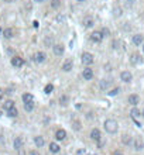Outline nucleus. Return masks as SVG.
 I'll return each instance as SVG.
<instances>
[{"label":"nucleus","instance_id":"nucleus-38","mask_svg":"<svg viewBox=\"0 0 144 155\" xmlns=\"http://www.w3.org/2000/svg\"><path fill=\"white\" fill-rule=\"evenodd\" d=\"M64 20H65V19H64L62 16H58V21H59V23H61V21H64Z\"/></svg>","mask_w":144,"mask_h":155},{"label":"nucleus","instance_id":"nucleus-13","mask_svg":"<svg viewBox=\"0 0 144 155\" xmlns=\"http://www.w3.org/2000/svg\"><path fill=\"white\" fill-rule=\"evenodd\" d=\"M72 68H74L72 61H71V59H67V61L64 62V65H62V71H64V72H71Z\"/></svg>","mask_w":144,"mask_h":155},{"label":"nucleus","instance_id":"nucleus-25","mask_svg":"<svg viewBox=\"0 0 144 155\" xmlns=\"http://www.w3.org/2000/svg\"><path fill=\"white\" fill-rule=\"evenodd\" d=\"M3 37H4V38H11V37H13V30H11V28H6V30L3 31Z\"/></svg>","mask_w":144,"mask_h":155},{"label":"nucleus","instance_id":"nucleus-46","mask_svg":"<svg viewBox=\"0 0 144 155\" xmlns=\"http://www.w3.org/2000/svg\"><path fill=\"white\" fill-rule=\"evenodd\" d=\"M0 34H1V28H0Z\"/></svg>","mask_w":144,"mask_h":155},{"label":"nucleus","instance_id":"nucleus-30","mask_svg":"<svg viewBox=\"0 0 144 155\" xmlns=\"http://www.w3.org/2000/svg\"><path fill=\"white\" fill-rule=\"evenodd\" d=\"M52 90H54V86H52L51 83H50V85H47V86H45V89H44V92L47 93V95H50Z\"/></svg>","mask_w":144,"mask_h":155},{"label":"nucleus","instance_id":"nucleus-35","mask_svg":"<svg viewBox=\"0 0 144 155\" xmlns=\"http://www.w3.org/2000/svg\"><path fill=\"white\" fill-rule=\"evenodd\" d=\"M119 45H120V41H117V40H114V41H113V48H114V49H117V48H119Z\"/></svg>","mask_w":144,"mask_h":155},{"label":"nucleus","instance_id":"nucleus-11","mask_svg":"<svg viewBox=\"0 0 144 155\" xmlns=\"http://www.w3.org/2000/svg\"><path fill=\"white\" fill-rule=\"evenodd\" d=\"M65 137H67V131H65V130H62V128L56 130L55 138L58 140V141H62V140H65Z\"/></svg>","mask_w":144,"mask_h":155},{"label":"nucleus","instance_id":"nucleus-39","mask_svg":"<svg viewBox=\"0 0 144 155\" xmlns=\"http://www.w3.org/2000/svg\"><path fill=\"white\" fill-rule=\"evenodd\" d=\"M133 1L134 0H127V4H129V6H132V4H133Z\"/></svg>","mask_w":144,"mask_h":155},{"label":"nucleus","instance_id":"nucleus-9","mask_svg":"<svg viewBox=\"0 0 144 155\" xmlns=\"http://www.w3.org/2000/svg\"><path fill=\"white\" fill-rule=\"evenodd\" d=\"M127 102H129L132 106H137L138 102H140V97H138V95H130V96L127 97Z\"/></svg>","mask_w":144,"mask_h":155},{"label":"nucleus","instance_id":"nucleus-40","mask_svg":"<svg viewBox=\"0 0 144 155\" xmlns=\"http://www.w3.org/2000/svg\"><path fill=\"white\" fill-rule=\"evenodd\" d=\"M34 1H37V3H43V1H45V0H34Z\"/></svg>","mask_w":144,"mask_h":155},{"label":"nucleus","instance_id":"nucleus-29","mask_svg":"<svg viewBox=\"0 0 144 155\" xmlns=\"http://www.w3.org/2000/svg\"><path fill=\"white\" fill-rule=\"evenodd\" d=\"M59 6H61V0H52L51 1V7L52 9H58Z\"/></svg>","mask_w":144,"mask_h":155},{"label":"nucleus","instance_id":"nucleus-10","mask_svg":"<svg viewBox=\"0 0 144 155\" xmlns=\"http://www.w3.org/2000/svg\"><path fill=\"white\" fill-rule=\"evenodd\" d=\"M45 58H47V56H45V54L40 51V52H37V54L34 55V61H35L37 64H43V62L45 61Z\"/></svg>","mask_w":144,"mask_h":155},{"label":"nucleus","instance_id":"nucleus-20","mask_svg":"<svg viewBox=\"0 0 144 155\" xmlns=\"http://www.w3.org/2000/svg\"><path fill=\"white\" fill-rule=\"evenodd\" d=\"M23 102L24 103H28V102H34V97L31 93H24L23 95Z\"/></svg>","mask_w":144,"mask_h":155},{"label":"nucleus","instance_id":"nucleus-19","mask_svg":"<svg viewBox=\"0 0 144 155\" xmlns=\"http://www.w3.org/2000/svg\"><path fill=\"white\" fill-rule=\"evenodd\" d=\"M21 145H23V140L20 137H16L14 138V150H20Z\"/></svg>","mask_w":144,"mask_h":155},{"label":"nucleus","instance_id":"nucleus-42","mask_svg":"<svg viewBox=\"0 0 144 155\" xmlns=\"http://www.w3.org/2000/svg\"><path fill=\"white\" fill-rule=\"evenodd\" d=\"M113 155H123V154H120V152H114Z\"/></svg>","mask_w":144,"mask_h":155},{"label":"nucleus","instance_id":"nucleus-41","mask_svg":"<svg viewBox=\"0 0 144 155\" xmlns=\"http://www.w3.org/2000/svg\"><path fill=\"white\" fill-rule=\"evenodd\" d=\"M4 1H6V3H11L13 0H4Z\"/></svg>","mask_w":144,"mask_h":155},{"label":"nucleus","instance_id":"nucleus-7","mask_svg":"<svg viewBox=\"0 0 144 155\" xmlns=\"http://www.w3.org/2000/svg\"><path fill=\"white\" fill-rule=\"evenodd\" d=\"M90 40L93 41V43H100L102 40H103V35L100 31H93V33L90 34Z\"/></svg>","mask_w":144,"mask_h":155},{"label":"nucleus","instance_id":"nucleus-6","mask_svg":"<svg viewBox=\"0 0 144 155\" xmlns=\"http://www.w3.org/2000/svg\"><path fill=\"white\" fill-rule=\"evenodd\" d=\"M120 79H122L123 82H126V83H130L132 79H133V75H132L129 71H124V72L120 73Z\"/></svg>","mask_w":144,"mask_h":155},{"label":"nucleus","instance_id":"nucleus-24","mask_svg":"<svg viewBox=\"0 0 144 155\" xmlns=\"http://www.w3.org/2000/svg\"><path fill=\"white\" fill-rule=\"evenodd\" d=\"M68 102H69V97H68L67 95H62V96H61V99H59V103H61V106H67Z\"/></svg>","mask_w":144,"mask_h":155},{"label":"nucleus","instance_id":"nucleus-3","mask_svg":"<svg viewBox=\"0 0 144 155\" xmlns=\"http://www.w3.org/2000/svg\"><path fill=\"white\" fill-rule=\"evenodd\" d=\"M11 65L13 67H16V68H21L23 65H24V59H23L21 56H13L11 58Z\"/></svg>","mask_w":144,"mask_h":155},{"label":"nucleus","instance_id":"nucleus-23","mask_svg":"<svg viewBox=\"0 0 144 155\" xmlns=\"http://www.w3.org/2000/svg\"><path fill=\"white\" fill-rule=\"evenodd\" d=\"M13 106H14V102H13V100H6V102H4V103H3V107H4V109H6V110H9V109H10V107H13Z\"/></svg>","mask_w":144,"mask_h":155},{"label":"nucleus","instance_id":"nucleus-43","mask_svg":"<svg viewBox=\"0 0 144 155\" xmlns=\"http://www.w3.org/2000/svg\"><path fill=\"white\" fill-rule=\"evenodd\" d=\"M141 114H143V117H144V110H143V111H141Z\"/></svg>","mask_w":144,"mask_h":155},{"label":"nucleus","instance_id":"nucleus-1","mask_svg":"<svg viewBox=\"0 0 144 155\" xmlns=\"http://www.w3.org/2000/svg\"><path fill=\"white\" fill-rule=\"evenodd\" d=\"M105 130L107 131L109 134H114L117 131V128H119V124L116 120H113V119H107L106 121H105Z\"/></svg>","mask_w":144,"mask_h":155},{"label":"nucleus","instance_id":"nucleus-4","mask_svg":"<svg viewBox=\"0 0 144 155\" xmlns=\"http://www.w3.org/2000/svg\"><path fill=\"white\" fill-rule=\"evenodd\" d=\"M64 45L62 44H56V45H52V52H54V55L56 56H61L64 54Z\"/></svg>","mask_w":144,"mask_h":155},{"label":"nucleus","instance_id":"nucleus-15","mask_svg":"<svg viewBox=\"0 0 144 155\" xmlns=\"http://www.w3.org/2000/svg\"><path fill=\"white\" fill-rule=\"evenodd\" d=\"M110 83H112V80H109V79H102V80L99 82L100 90H106V89L110 86Z\"/></svg>","mask_w":144,"mask_h":155},{"label":"nucleus","instance_id":"nucleus-44","mask_svg":"<svg viewBox=\"0 0 144 155\" xmlns=\"http://www.w3.org/2000/svg\"><path fill=\"white\" fill-rule=\"evenodd\" d=\"M143 52H144V45H143Z\"/></svg>","mask_w":144,"mask_h":155},{"label":"nucleus","instance_id":"nucleus-14","mask_svg":"<svg viewBox=\"0 0 144 155\" xmlns=\"http://www.w3.org/2000/svg\"><path fill=\"white\" fill-rule=\"evenodd\" d=\"M143 41H144L143 34H136V35H133V44L134 45H141Z\"/></svg>","mask_w":144,"mask_h":155},{"label":"nucleus","instance_id":"nucleus-31","mask_svg":"<svg viewBox=\"0 0 144 155\" xmlns=\"http://www.w3.org/2000/svg\"><path fill=\"white\" fill-rule=\"evenodd\" d=\"M120 92V88H114V89H112L110 92H109V96H116L117 93Z\"/></svg>","mask_w":144,"mask_h":155},{"label":"nucleus","instance_id":"nucleus-34","mask_svg":"<svg viewBox=\"0 0 144 155\" xmlns=\"http://www.w3.org/2000/svg\"><path fill=\"white\" fill-rule=\"evenodd\" d=\"M122 14V10H120V7H114V16L116 17H119Z\"/></svg>","mask_w":144,"mask_h":155},{"label":"nucleus","instance_id":"nucleus-27","mask_svg":"<svg viewBox=\"0 0 144 155\" xmlns=\"http://www.w3.org/2000/svg\"><path fill=\"white\" fill-rule=\"evenodd\" d=\"M24 109H25V111H33L34 110V103H33V102L24 103Z\"/></svg>","mask_w":144,"mask_h":155},{"label":"nucleus","instance_id":"nucleus-36","mask_svg":"<svg viewBox=\"0 0 144 155\" xmlns=\"http://www.w3.org/2000/svg\"><path fill=\"white\" fill-rule=\"evenodd\" d=\"M28 155H40V152H38V151H35V150H33V151H30V152H28Z\"/></svg>","mask_w":144,"mask_h":155},{"label":"nucleus","instance_id":"nucleus-45","mask_svg":"<svg viewBox=\"0 0 144 155\" xmlns=\"http://www.w3.org/2000/svg\"><path fill=\"white\" fill-rule=\"evenodd\" d=\"M78 1H83V0H78Z\"/></svg>","mask_w":144,"mask_h":155},{"label":"nucleus","instance_id":"nucleus-12","mask_svg":"<svg viewBox=\"0 0 144 155\" xmlns=\"http://www.w3.org/2000/svg\"><path fill=\"white\" fill-rule=\"evenodd\" d=\"M143 148H144V141L140 137H137V138L134 140V150L140 151V150H143Z\"/></svg>","mask_w":144,"mask_h":155},{"label":"nucleus","instance_id":"nucleus-37","mask_svg":"<svg viewBox=\"0 0 144 155\" xmlns=\"http://www.w3.org/2000/svg\"><path fill=\"white\" fill-rule=\"evenodd\" d=\"M3 96H4V90H3V89L0 88V99H1Z\"/></svg>","mask_w":144,"mask_h":155},{"label":"nucleus","instance_id":"nucleus-18","mask_svg":"<svg viewBox=\"0 0 144 155\" xmlns=\"http://www.w3.org/2000/svg\"><path fill=\"white\" fill-rule=\"evenodd\" d=\"M130 61H132V64H133V65H137V64H140V62H141V56L138 55V54H133Z\"/></svg>","mask_w":144,"mask_h":155},{"label":"nucleus","instance_id":"nucleus-32","mask_svg":"<svg viewBox=\"0 0 144 155\" xmlns=\"http://www.w3.org/2000/svg\"><path fill=\"white\" fill-rule=\"evenodd\" d=\"M100 33H102V35H103V37H107V35H110V31H109L107 28H102V31H100Z\"/></svg>","mask_w":144,"mask_h":155},{"label":"nucleus","instance_id":"nucleus-26","mask_svg":"<svg viewBox=\"0 0 144 155\" xmlns=\"http://www.w3.org/2000/svg\"><path fill=\"white\" fill-rule=\"evenodd\" d=\"M130 114H132V117H133V119H136V117H138L141 113H140V110H138V109L134 106L133 109H132V111H130Z\"/></svg>","mask_w":144,"mask_h":155},{"label":"nucleus","instance_id":"nucleus-21","mask_svg":"<svg viewBox=\"0 0 144 155\" xmlns=\"http://www.w3.org/2000/svg\"><path fill=\"white\" fill-rule=\"evenodd\" d=\"M50 151H51L52 154H56V152H59V145L55 144V143H51V144H50Z\"/></svg>","mask_w":144,"mask_h":155},{"label":"nucleus","instance_id":"nucleus-28","mask_svg":"<svg viewBox=\"0 0 144 155\" xmlns=\"http://www.w3.org/2000/svg\"><path fill=\"white\" fill-rule=\"evenodd\" d=\"M83 24H85V27H92V25H93V19H92V17H86Z\"/></svg>","mask_w":144,"mask_h":155},{"label":"nucleus","instance_id":"nucleus-8","mask_svg":"<svg viewBox=\"0 0 144 155\" xmlns=\"http://www.w3.org/2000/svg\"><path fill=\"white\" fill-rule=\"evenodd\" d=\"M90 138H92L93 141H100V138H102L100 130H98V128H93V130L90 131Z\"/></svg>","mask_w":144,"mask_h":155},{"label":"nucleus","instance_id":"nucleus-17","mask_svg":"<svg viewBox=\"0 0 144 155\" xmlns=\"http://www.w3.org/2000/svg\"><path fill=\"white\" fill-rule=\"evenodd\" d=\"M7 116H9V117H17V116H19V110L13 106V107H10V109L7 110Z\"/></svg>","mask_w":144,"mask_h":155},{"label":"nucleus","instance_id":"nucleus-22","mask_svg":"<svg viewBox=\"0 0 144 155\" xmlns=\"http://www.w3.org/2000/svg\"><path fill=\"white\" fill-rule=\"evenodd\" d=\"M122 143L123 144H126V145L132 144V137H130V135H127V134H124V135L122 137Z\"/></svg>","mask_w":144,"mask_h":155},{"label":"nucleus","instance_id":"nucleus-5","mask_svg":"<svg viewBox=\"0 0 144 155\" xmlns=\"http://www.w3.org/2000/svg\"><path fill=\"white\" fill-rule=\"evenodd\" d=\"M82 78H83L85 80H90V79L93 78V69H90L89 67H86L83 69V72H82Z\"/></svg>","mask_w":144,"mask_h":155},{"label":"nucleus","instance_id":"nucleus-33","mask_svg":"<svg viewBox=\"0 0 144 155\" xmlns=\"http://www.w3.org/2000/svg\"><path fill=\"white\" fill-rule=\"evenodd\" d=\"M74 130H81V123L79 121H74Z\"/></svg>","mask_w":144,"mask_h":155},{"label":"nucleus","instance_id":"nucleus-2","mask_svg":"<svg viewBox=\"0 0 144 155\" xmlns=\"http://www.w3.org/2000/svg\"><path fill=\"white\" fill-rule=\"evenodd\" d=\"M93 55L92 54H89V52H83L82 54V64L83 65H86V67H89V65H92L93 64Z\"/></svg>","mask_w":144,"mask_h":155},{"label":"nucleus","instance_id":"nucleus-16","mask_svg":"<svg viewBox=\"0 0 144 155\" xmlns=\"http://www.w3.org/2000/svg\"><path fill=\"white\" fill-rule=\"evenodd\" d=\"M34 143H35V145L40 148V147H44L45 144V140L44 137H41V135H37V137H34Z\"/></svg>","mask_w":144,"mask_h":155}]
</instances>
